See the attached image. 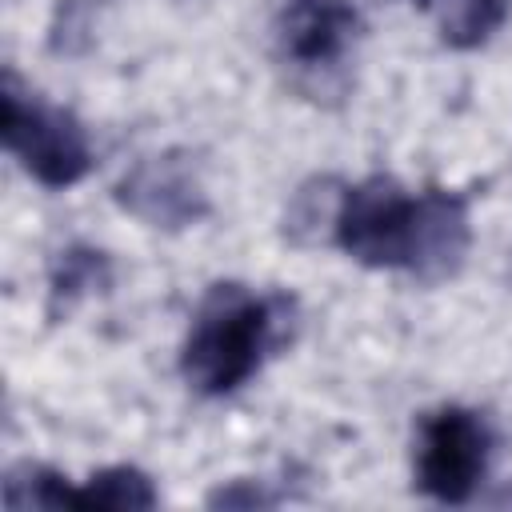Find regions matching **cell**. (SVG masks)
I'll return each mask as SVG.
<instances>
[{"label":"cell","mask_w":512,"mask_h":512,"mask_svg":"<svg viewBox=\"0 0 512 512\" xmlns=\"http://www.w3.org/2000/svg\"><path fill=\"white\" fill-rule=\"evenodd\" d=\"M488 464V432L476 412L440 408L420 428V488L444 504H460L472 496Z\"/></svg>","instance_id":"obj_4"},{"label":"cell","mask_w":512,"mask_h":512,"mask_svg":"<svg viewBox=\"0 0 512 512\" xmlns=\"http://www.w3.org/2000/svg\"><path fill=\"white\" fill-rule=\"evenodd\" d=\"M420 224V200H412L396 180H364L344 192L332 228L348 256L372 268H412Z\"/></svg>","instance_id":"obj_2"},{"label":"cell","mask_w":512,"mask_h":512,"mask_svg":"<svg viewBox=\"0 0 512 512\" xmlns=\"http://www.w3.org/2000/svg\"><path fill=\"white\" fill-rule=\"evenodd\" d=\"M100 268H104V260H100V252H68L64 260H60V272H56V292H84V288H92L96 284V276H100Z\"/></svg>","instance_id":"obj_10"},{"label":"cell","mask_w":512,"mask_h":512,"mask_svg":"<svg viewBox=\"0 0 512 512\" xmlns=\"http://www.w3.org/2000/svg\"><path fill=\"white\" fill-rule=\"evenodd\" d=\"M268 332H272V312L264 300L248 296L236 284L212 288L184 344L188 384H196L208 396L240 388L256 372L268 348Z\"/></svg>","instance_id":"obj_1"},{"label":"cell","mask_w":512,"mask_h":512,"mask_svg":"<svg viewBox=\"0 0 512 512\" xmlns=\"http://www.w3.org/2000/svg\"><path fill=\"white\" fill-rule=\"evenodd\" d=\"M120 200L144 216L148 224H188L200 216L204 200H200V184L192 180V172L172 160V156H156V160H144L132 176H124L120 184Z\"/></svg>","instance_id":"obj_5"},{"label":"cell","mask_w":512,"mask_h":512,"mask_svg":"<svg viewBox=\"0 0 512 512\" xmlns=\"http://www.w3.org/2000/svg\"><path fill=\"white\" fill-rule=\"evenodd\" d=\"M72 508H152L156 492L144 472L136 468H108L96 472L80 492H68Z\"/></svg>","instance_id":"obj_8"},{"label":"cell","mask_w":512,"mask_h":512,"mask_svg":"<svg viewBox=\"0 0 512 512\" xmlns=\"http://www.w3.org/2000/svg\"><path fill=\"white\" fill-rule=\"evenodd\" d=\"M504 20V0H444L440 8V32L456 48L484 44Z\"/></svg>","instance_id":"obj_9"},{"label":"cell","mask_w":512,"mask_h":512,"mask_svg":"<svg viewBox=\"0 0 512 512\" xmlns=\"http://www.w3.org/2000/svg\"><path fill=\"white\" fill-rule=\"evenodd\" d=\"M0 132H4V144L24 160V168L48 188L76 184L92 164L80 124L64 112L20 100L16 88H4V124H0Z\"/></svg>","instance_id":"obj_3"},{"label":"cell","mask_w":512,"mask_h":512,"mask_svg":"<svg viewBox=\"0 0 512 512\" xmlns=\"http://www.w3.org/2000/svg\"><path fill=\"white\" fill-rule=\"evenodd\" d=\"M276 32L284 56L296 64H328L356 32V12L348 0H288Z\"/></svg>","instance_id":"obj_6"},{"label":"cell","mask_w":512,"mask_h":512,"mask_svg":"<svg viewBox=\"0 0 512 512\" xmlns=\"http://www.w3.org/2000/svg\"><path fill=\"white\" fill-rule=\"evenodd\" d=\"M468 244V216L464 204L452 196H424L420 200V224H416V248L412 268L416 272H448Z\"/></svg>","instance_id":"obj_7"}]
</instances>
